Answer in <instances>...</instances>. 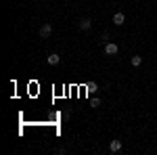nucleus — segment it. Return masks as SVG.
I'll use <instances>...</instances> for the list:
<instances>
[{"instance_id":"nucleus-1","label":"nucleus","mask_w":157,"mask_h":155,"mask_svg":"<svg viewBox=\"0 0 157 155\" xmlns=\"http://www.w3.org/2000/svg\"><path fill=\"white\" fill-rule=\"evenodd\" d=\"M120 52V46L115 44V42H107L105 44V55H109V57H115Z\"/></svg>"},{"instance_id":"nucleus-2","label":"nucleus","mask_w":157,"mask_h":155,"mask_svg":"<svg viewBox=\"0 0 157 155\" xmlns=\"http://www.w3.org/2000/svg\"><path fill=\"white\" fill-rule=\"evenodd\" d=\"M50 34H52V25L50 23H44L40 27V38H48Z\"/></svg>"},{"instance_id":"nucleus-3","label":"nucleus","mask_w":157,"mask_h":155,"mask_svg":"<svg viewBox=\"0 0 157 155\" xmlns=\"http://www.w3.org/2000/svg\"><path fill=\"white\" fill-rule=\"evenodd\" d=\"M78 27H80L82 32H86V29H90V27H92V21H90L88 17H84V19H80V23H78Z\"/></svg>"},{"instance_id":"nucleus-4","label":"nucleus","mask_w":157,"mask_h":155,"mask_svg":"<svg viewBox=\"0 0 157 155\" xmlns=\"http://www.w3.org/2000/svg\"><path fill=\"white\" fill-rule=\"evenodd\" d=\"M124 21H126V15L124 13H115L113 15V25H124Z\"/></svg>"},{"instance_id":"nucleus-5","label":"nucleus","mask_w":157,"mask_h":155,"mask_svg":"<svg viewBox=\"0 0 157 155\" xmlns=\"http://www.w3.org/2000/svg\"><path fill=\"white\" fill-rule=\"evenodd\" d=\"M109 151H111V153L121 151V141H111V143H109Z\"/></svg>"},{"instance_id":"nucleus-6","label":"nucleus","mask_w":157,"mask_h":155,"mask_svg":"<svg viewBox=\"0 0 157 155\" xmlns=\"http://www.w3.org/2000/svg\"><path fill=\"white\" fill-rule=\"evenodd\" d=\"M48 65H59V61H61V55H57V52H52V55H48Z\"/></svg>"},{"instance_id":"nucleus-7","label":"nucleus","mask_w":157,"mask_h":155,"mask_svg":"<svg viewBox=\"0 0 157 155\" xmlns=\"http://www.w3.org/2000/svg\"><path fill=\"white\" fill-rule=\"evenodd\" d=\"M130 63H132L134 67H138V65H140V63H143V57H138V55H134L132 59H130Z\"/></svg>"},{"instance_id":"nucleus-8","label":"nucleus","mask_w":157,"mask_h":155,"mask_svg":"<svg viewBox=\"0 0 157 155\" xmlns=\"http://www.w3.org/2000/svg\"><path fill=\"white\" fill-rule=\"evenodd\" d=\"M90 105H92V107H98V105H101V99H92V101H90Z\"/></svg>"}]
</instances>
